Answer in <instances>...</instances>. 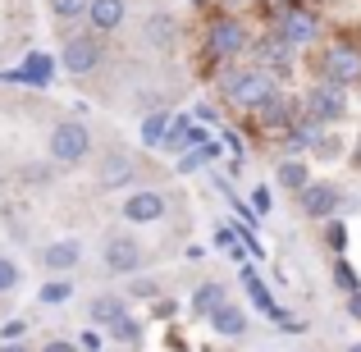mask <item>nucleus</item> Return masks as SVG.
<instances>
[{"label": "nucleus", "instance_id": "nucleus-32", "mask_svg": "<svg viewBox=\"0 0 361 352\" xmlns=\"http://www.w3.org/2000/svg\"><path fill=\"white\" fill-rule=\"evenodd\" d=\"M23 334H27V320H5L0 325V344H23Z\"/></svg>", "mask_w": 361, "mask_h": 352}, {"label": "nucleus", "instance_id": "nucleus-41", "mask_svg": "<svg viewBox=\"0 0 361 352\" xmlns=\"http://www.w3.org/2000/svg\"><path fill=\"white\" fill-rule=\"evenodd\" d=\"M0 352H27L23 344H0Z\"/></svg>", "mask_w": 361, "mask_h": 352}, {"label": "nucleus", "instance_id": "nucleus-2", "mask_svg": "<svg viewBox=\"0 0 361 352\" xmlns=\"http://www.w3.org/2000/svg\"><path fill=\"white\" fill-rule=\"evenodd\" d=\"M247 46H252V37H247V28L238 23V18H215V23L206 28V60L211 64L238 60Z\"/></svg>", "mask_w": 361, "mask_h": 352}, {"label": "nucleus", "instance_id": "nucleus-10", "mask_svg": "<svg viewBox=\"0 0 361 352\" xmlns=\"http://www.w3.org/2000/svg\"><path fill=\"white\" fill-rule=\"evenodd\" d=\"M298 197H302V215H307V220H334L338 202H343L334 183H307Z\"/></svg>", "mask_w": 361, "mask_h": 352}, {"label": "nucleus", "instance_id": "nucleus-14", "mask_svg": "<svg viewBox=\"0 0 361 352\" xmlns=\"http://www.w3.org/2000/svg\"><path fill=\"white\" fill-rule=\"evenodd\" d=\"M9 83H27V87H46V83L55 78V60L46 51H32L23 60V69H14V73H5Z\"/></svg>", "mask_w": 361, "mask_h": 352}, {"label": "nucleus", "instance_id": "nucleus-16", "mask_svg": "<svg viewBox=\"0 0 361 352\" xmlns=\"http://www.w3.org/2000/svg\"><path fill=\"white\" fill-rule=\"evenodd\" d=\"M87 316H92V325L110 329L115 320H123V316H128V298H123V293H101V298H92Z\"/></svg>", "mask_w": 361, "mask_h": 352}, {"label": "nucleus", "instance_id": "nucleus-36", "mask_svg": "<svg viewBox=\"0 0 361 352\" xmlns=\"http://www.w3.org/2000/svg\"><path fill=\"white\" fill-rule=\"evenodd\" d=\"M316 156L334 160V156H338V142H334V138H320V142H316Z\"/></svg>", "mask_w": 361, "mask_h": 352}, {"label": "nucleus", "instance_id": "nucleus-1", "mask_svg": "<svg viewBox=\"0 0 361 352\" xmlns=\"http://www.w3.org/2000/svg\"><path fill=\"white\" fill-rule=\"evenodd\" d=\"M220 92L233 101V106H243V110H252V115H256V106H261L265 97H274L279 87H274V78L265 69H256V64H252V69H224L220 73Z\"/></svg>", "mask_w": 361, "mask_h": 352}, {"label": "nucleus", "instance_id": "nucleus-18", "mask_svg": "<svg viewBox=\"0 0 361 352\" xmlns=\"http://www.w3.org/2000/svg\"><path fill=\"white\" fill-rule=\"evenodd\" d=\"M87 18H92V32H115L123 23V0H92Z\"/></svg>", "mask_w": 361, "mask_h": 352}, {"label": "nucleus", "instance_id": "nucleus-40", "mask_svg": "<svg viewBox=\"0 0 361 352\" xmlns=\"http://www.w3.org/2000/svg\"><path fill=\"white\" fill-rule=\"evenodd\" d=\"M348 311H353V316L361 320V293H353V298H348Z\"/></svg>", "mask_w": 361, "mask_h": 352}, {"label": "nucleus", "instance_id": "nucleus-29", "mask_svg": "<svg viewBox=\"0 0 361 352\" xmlns=\"http://www.w3.org/2000/svg\"><path fill=\"white\" fill-rule=\"evenodd\" d=\"M87 5L92 0H51V14L60 18V23H73L78 14H87Z\"/></svg>", "mask_w": 361, "mask_h": 352}, {"label": "nucleus", "instance_id": "nucleus-3", "mask_svg": "<svg viewBox=\"0 0 361 352\" xmlns=\"http://www.w3.org/2000/svg\"><path fill=\"white\" fill-rule=\"evenodd\" d=\"M87 156H92L87 123H78V119L55 123V128H51V160H55V165H78V160H87Z\"/></svg>", "mask_w": 361, "mask_h": 352}, {"label": "nucleus", "instance_id": "nucleus-12", "mask_svg": "<svg viewBox=\"0 0 361 352\" xmlns=\"http://www.w3.org/2000/svg\"><path fill=\"white\" fill-rule=\"evenodd\" d=\"M274 32L283 37V42H293V46H307V42H316V32H320V18L311 14V9H293L283 23H274Z\"/></svg>", "mask_w": 361, "mask_h": 352}, {"label": "nucleus", "instance_id": "nucleus-39", "mask_svg": "<svg viewBox=\"0 0 361 352\" xmlns=\"http://www.w3.org/2000/svg\"><path fill=\"white\" fill-rule=\"evenodd\" d=\"M215 247H233V229H215Z\"/></svg>", "mask_w": 361, "mask_h": 352}, {"label": "nucleus", "instance_id": "nucleus-15", "mask_svg": "<svg viewBox=\"0 0 361 352\" xmlns=\"http://www.w3.org/2000/svg\"><path fill=\"white\" fill-rule=\"evenodd\" d=\"M320 138H325V123L307 115V119H298L288 133H283V147H288L293 156H302V151H316V142H320Z\"/></svg>", "mask_w": 361, "mask_h": 352}, {"label": "nucleus", "instance_id": "nucleus-25", "mask_svg": "<svg viewBox=\"0 0 361 352\" xmlns=\"http://www.w3.org/2000/svg\"><path fill=\"white\" fill-rule=\"evenodd\" d=\"M110 339H115V344H142V320L137 316H123V320H115V325H110Z\"/></svg>", "mask_w": 361, "mask_h": 352}, {"label": "nucleus", "instance_id": "nucleus-42", "mask_svg": "<svg viewBox=\"0 0 361 352\" xmlns=\"http://www.w3.org/2000/svg\"><path fill=\"white\" fill-rule=\"evenodd\" d=\"M353 160H357V169H361V138H357V151H353Z\"/></svg>", "mask_w": 361, "mask_h": 352}, {"label": "nucleus", "instance_id": "nucleus-6", "mask_svg": "<svg viewBox=\"0 0 361 352\" xmlns=\"http://www.w3.org/2000/svg\"><path fill=\"white\" fill-rule=\"evenodd\" d=\"M320 73H325L329 83H338V87L357 83V78H361V46H353V42H334L325 55H320Z\"/></svg>", "mask_w": 361, "mask_h": 352}, {"label": "nucleus", "instance_id": "nucleus-9", "mask_svg": "<svg viewBox=\"0 0 361 352\" xmlns=\"http://www.w3.org/2000/svg\"><path fill=\"white\" fill-rule=\"evenodd\" d=\"M101 55H106V46H101V37L97 32H73L69 42H64V69L69 73H92L101 64Z\"/></svg>", "mask_w": 361, "mask_h": 352}, {"label": "nucleus", "instance_id": "nucleus-5", "mask_svg": "<svg viewBox=\"0 0 361 352\" xmlns=\"http://www.w3.org/2000/svg\"><path fill=\"white\" fill-rule=\"evenodd\" d=\"M142 261H147V247L133 233H110L106 247H101V265H106L110 274H137Z\"/></svg>", "mask_w": 361, "mask_h": 352}, {"label": "nucleus", "instance_id": "nucleus-24", "mask_svg": "<svg viewBox=\"0 0 361 352\" xmlns=\"http://www.w3.org/2000/svg\"><path fill=\"white\" fill-rule=\"evenodd\" d=\"M147 37H151V46H174V18L169 14H151L147 18Z\"/></svg>", "mask_w": 361, "mask_h": 352}, {"label": "nucleus", "instance_id": "nucleus-30", "mask_svg": "<svg viewBox=\"0 0 361 352\" xmlns=\"http://www.w3.org/2000/svg\"><path fill=\"white\" fill-rule=\"evenodd\" d=\"M261 9H265V18H270V23H283V18L298 9V0H261Z\"/></svg>", "mask_w": 361, "mask_h": 352}, {"label": "nucleus", "instance_id": "nucleus-22", "mask_svg": "<svg viewBox=\"0 0 361 352\" xmlns=\"http://www.w3.org/2000/svg\"><path fill=\"white\" fill-rule=\"evenodd\" d=\"M69 298H73V279H64V274H55L51 284L37 289V302H46V307H64Z\"/></svg>", "mask_w": 361, "mask_h": 352}, {"label": "nucleus", "instance_id": "nucleus-20", "mask_svg": "<svg viewBox=\"0 0 361 352\" xmlns=\"http://www.w3.org/2000/svg\"><path fill=\"white\" fill-rule=\"evenodd\" d=\"M211 329H215L220 339H238L243 329H247V311H243V307H233V302H224V307L211 316Z\"/></svg>", "mask_w": 361, "mask_h": 352}, {"label": "nucleus", "instance_id": "nucleus-35", "mask_svg": "<svg viewBox=\"0 0 361 352\" xmlns=\"http://www.w3.org/2000/svg\"><path fill=\"white\" fill-rule=\"evenodd\" d=\"M128 298H156V284H151V279H133L128 284Z\"/></svg>", "mask_w": 361, "mask_h": 352}, {"label": "nucleus", "instance_id": "nucleus-19", "mask_svg": "<svg viewBox=\"0 0 361 352\" xmlns=\"http://www.w3.org/2000/svg\"><path fill=\"white\" fill-rule=\"evenodd\" d=\"M224 302H229V293H224V284H220V279H206L202 289L192 293V311H197V316H206V320H211L215 311L224 307Z\"/></svg>", "mask_w": 361, "mask_h": 352}, {"label": "nucleus", "instance_id": "nucleus-27", "mask_svg": "<svg viewBox=\"0 0 361 352\" xmlns=\"http://www.w3.org/2000/svg\"><path fill=\"white\" fill-rule=\"evenodd\" d=\"M220 156V147H211V142H206V147H197V151H183V160H178V174H192V169H202L206 160H215Z\"/></svg>", "mask_w": 361, "mask_h": 352}, {"label": "nucleus", "instance_id": "nucleus-8", "mask_svg": "<svg viewBox=\"0 0 361 352\" xmlns=\"http://www.w3.org/2000/svg\"><path fill=\"white\" fill-rule=\"evenodd\" d=\"M307 115H311V119H320V123L343 119V115H348V97H343V87H338V83H329V78H320L316 87L307 92Z\"/></svg>", "mask_w": 361, "mask_h": 352}, {"label": "nucleus", "instance_id": "nucleus-31", "mask_svg": "<svg viewBox=\"0 0 361 352\" xmlns=\"http://www.w3.org/2000/svg\"><path fill=\"white\" fill-rule=\"evenodd\" d=\"M18 289V265L9 256H0V293H14Z\"/></svg>", "mask_w": 361, "mask_h": 352}, {"label": "nucleus", "instance_id": "nucleus-38", "mask_svg": "<svg viewBox=\"0 0 361 352\" xmlns=\"http://www.w3.org/2000/svg\"><path fill=\"white\" fill-rule=\"evenodd\" d=\"M42 352H78V348H73V344H69V339H51V344H46Z\"/></svg>", "mask_w": 361, "mask_h": 352}, {"label": "nucleus", "instance_id": "nucleus-33", "mask_svg": "<svg viewBox=\"0 0 361 352\" xmlns=\"http://www.w3.org/2000/svg\"><path fill=\"white\" fill-rule=\"evenodd\" d=\"M325 238H329V247L343 256V247H348V229H343V220H329V224H325Z\"/></svg>", "mask_w": 361, "mask_h": 352}, {"label": "nucleus", "instance_id": "nucleus-7", "mask_svg": "<svg viewBox=\"0 0 361 352\" xmlns=\"http://www.w3.org/2000/svg\"><path fill=\"white\" fill-rule=\"evenodd\" d=\"M298 119H307V101H293V97H283V92H274V97H265L261 106H256V123H261V128L288 133Z\"/></svg>", "mask_w": 361, "mask_h": 352}, {"label": "nucleus", "instance_id": "nucleus-4", "mask_svg": "<svg viewBox=\"0 0 361 352\" xmlns=\"http://www.w3.org/2000/svg\"><path fill=\"white\" fill-rule=\"evenodd\" d=\"M293 51H298V46L283 42L279 32H265V37L252 42V64L265 69L270 78H288V73H293Z\"/></svg>", "mask_w": 361, "mask_h": 352}, {"label": "nucleus", "instance_id": "nucleus-44", "mask_svg": "<svg viewBox=\"0 0 361 352\" xmlns=\"http://www.w3.org/2000/svg\"><path fill=\"white\" fill-rule=\"evenodd\" d=\"M192 5H202V0H192Z\"/></svg>", "mask_w": 361, "mask_h": 352}, {"label": "nucleus", "instance_id": "nucleus-23", "mask_svg": "<svg viewBox=\"0 0 361 352\" xmlns=\"http://www.w3.org/2000/svg\"><path fill=\"white\" fill-rule=\"evenodd\" d=\"M243 279H247V298L256 302V311H265V316H274V320H279V307H274V298L265 293V284L256 279V270H243Z\"/></svg>", "mask_w": 361, "mask_h": 352}, {"label": "nucleus", "instance_id": "nucleus-11", "mask_svg": "<svg viewBox=\"0 0 361 352\" xmlns=\"http://www.w3.org/2000/svg\"><path fill=\"white\" fill-rule=\"evenodd\" d=\"M160 215H165V193H156V188H142V193H133L123 202V220L128 224H156Z\"/></svg>", "mask_w": 361, "mask_h": 352}, {"label": "nucleus", "instance_id": "nucleus-17", "mask_svg": "<svg viewBox=\"0 0 361 352\" xmlns=\"http://www.w3.org/2000/svg\"><path fill=\"white\" fill-rule=\"evenodd\" d=\"M137 178V165H133V156H123V151H110L106 165H101V188H123Z\"/></svg>", "mask_w": 361, "mask_h": 352}, {"label": "nucleus", "instance_id": "nucleus-28", "mask_svg": "<svg viewBox=\"0 0 361 352\" xmlns=\"http://www.w3.org/2000/svg\"><path fill=\"white\" fill-rule=\"evenodd\" d=\"M334 284H338V289L348 293V298H353V293H361V279L353 274V265H348L343 256H334Z\"/></svg>", "mask_w": 361, "mask_h": 352}, {"label": "nucleus", "instance_id": "nucleus-37", "mask_svg": "<svg viewBox=\"0 0 361 352\" xmlns=\"http://www.w3.org/2000/svg\"><path fill=\"white\" fill-rule=\"evenodd\" d=\"M252 206H256V211H270V193H265V188H256V193H252Z\"/></svg>", "mask_w": 361, "mask_h": 352}, {"label": "nucleus", "instance_id": "nucleus-26", "mask_svg": "<svg viewBox=\"0 0 361 352\" xmlns=\"http://www.w3.org/2000/svg\"><path fill=\"white\" fill-rule=\"evenodd\" d=\"M174 119H165V110H151L147 119H142V142H151V147H160V138H165V128Z\"/></svg>", "mask_w": 361, "mask_h": 352}, {"label": "nucleus", "instance_id": "nucleus-13", "mask_svg": "<svg viewBox=\"0 0 361 352\" xmlns=\"http://www.w3.org/2000/svg\"><path fill=\"white\" fill-rule=\"evenodd\" d=\"M78 261H82V243L78 238H60V243H51L42 252V265L51 274H69V270H78Z\"/></svg>", "mask_w": 361, "mask_h": 352}, {"label": "nucleus", "instance_id": "nucleus-43", "mask_svg": "<svg viewBox=\"0 0 361 352\" xmlns=\"http://www.w3.org/2000/svg\"><path fill=\"white\" fill-rule=\"evenodd\" d=\"M348 352H361V344H353V348H348Z\"/></svg>", "mask_w": 361, "mask_h": 352}, {"label": "nucleus", "instance_id": "nucleus-34", "mask_svg": "<svg viewBox=\"0 0 361 352\" xmlns=\"http://www.w3.org/2000/svg\"><path fill=\"white\" fill-rule=\"evenodd\" d=\"M23 178H27V183H51V165H27Z\"/></svg>", "mask_w": 361, "mask_h": 352}, {"label": "nucleus", "instance_id": "nucleus-21", "mask_svg": "<svg viewBox=\"0 0 361 352\" xmlns=\"http://www.w3.org/2000/svg\"><path fill=\"white\" fill-rule=\"evenodd\" d=\"M274 178H279V188H288V193H302V188L311 183V169L302 156H288L279 169H274Z\"/></svg>", "mask_w": 361, "mask_h": 352}]
</instances>
